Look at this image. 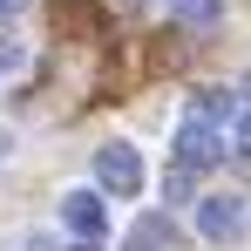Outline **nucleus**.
Segmentation results:
<instances>
[{
	"label": "nucleus",
	"mask_w": 251,
	"mask_h": 251,
	"mask_svg": "<svg viewBox=\"0 0 251 251\" xmlns=\"http://www.w3.org/2000/svg\"><path fill=\"white\" fill-rule=\"evenodd\" d=\"M75 251H95V245H75Z\"/></svg>",
	"instance_id": "nucleus-10"
},
{
	"label": "nucleus",
	"mask_w": 251,
	"mask_h": 251,
	"mask_svg": "<svg viewBox=\"0 0 251 251\" xmlns=\"http://www.w3.org/2000/svg\"><path fill=\"white\" fill-rule=\"evenodd\" d=\"M197 231H204L210 245H231L238 231H245V190H217L197 204Z\"/></svg>",
	"instance_id": "nucleus-3"
},
{
	"label": "nucleus",
	"mask_w": 251,
	"mask_h": 251,
	"mask_svg": "<svg viewBox=\"0 0 251 251\" xmlns=\"http://www.w3.org/2000/svg\"><path fill=\"white\" fill-rule=\"evenodd\" d=\"M0 163H7V136H0Z\"/></svg>",
	"instance_id": "nucleus-9"
},
{
	"label": "nucleus",
	"mask_w": 251,
	"mask_h": 251,
	"mask_svg": "<svg viewBox=\"0 0 251 251\" xmlns=\"http://www.w3.org/2000/svg\"><path fill=\"white\" fill-rule=\"evenodd\" d=\"M129 251H176V224H170L163 210L136 217V224H129Z\"/></svg>",
	"instance_id": "nucleus-5"
},
{
	"label": "nucleus",
	"mask_w": 251,
	"mask_h": 251,
	"mask_svg": "<svg viewBox=\"0 0 251 251\" xmlns=\"http://www.w3.org/2000/svg\"><path fill=\"white\" fill-rule=\"evenodd\" d=\"M190 190H197V170H190V163H176V170L163 176V197H170V204H183Z\"/></svg>",
	"instance_id": "nucleus-7"
},
{
	"label": "nucleus",
	"mask_w": 251,
	"mask_h": 251,
	"mask_svg": "<svg viewBox=\"0 0 251 251\" xmlns=\"http://www.w3.org/2000/svg\"><path fill=\"white\" fill-rule=\"evenodd\" d=\"M170 14H176V21H190V27H210V21L224 14V0H170Z\"/></svg>",
	"instance_id": "nucleus-6"
},
{
	"label": "nucleus",
	"mask_w": 251,
	"mask_h": 251,
	"mask_svg": "<svg viewBox=\"0 0 251 251\" xmlns=\"http://www.w3.org/2000/svg\"><path fill=\"white\" fill-rule=\"evenodd\" d=\"M21 7H27V0H0V14H21Z\"/></svg>",
	"instance_id": "nucleus-8"
},
{
	"label": "nucleus",
	"mask_w": 251,
	"mask_h": 251,
	"mask_svg": "<svg viewBox=\"0 0 251 251\" xmlns=\"http://www.w3.org/2000/svg\"><path fill=\"white\" fill-rule=\"evenodd\" d=\"M95 183H102L109 197H136V190H143V156H136V143H102V150H95Z\"/></svg>",
	"instance_id": "nucleus-1"
},
{
	"label": "nucleus",
	"mask_w": 251,
	"mask_h": 251,
	"mask_svg": "<svg viewBox=\"0 0 251 251\" xmlns=\"http://www.w3.org/2000/svg\"><path fill=\"white\" fill-rule=\"evenodd\" d=\"M61 224H68L75 238H102V224H109L102 190H68V197H61Z\"/></svg>",
	"instance_id": "nucleus-4"
},
{
	"label": "nucleus",
	"mask_w": 251,
	"mask_h": 251,
	"mask_svg": "<svg viewBox=\"0 0 251 251\" xmlns=\"http://www.w3.org/2000/svg\"><path fill=\"white\" fill-rule=\"evenodd\" d=\"M217 156H224V129L210 123V116H197V109H183V123H176V163L210 170Z\"/></svg>",
	"instance_id": "nucleus-2"
}]
</instances>
